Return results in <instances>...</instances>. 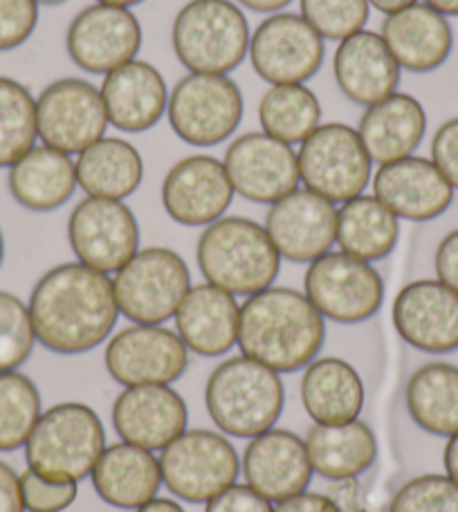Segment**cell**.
<instances>
[{"label": "cell", "mask_w": 458, "mask_h": 512, "mask_svg": "<svg viewBox=\"0 0 458 512\" xmlns=\"http://www.w3.org/2000/svg\"><path fill=\"white\" fill-rule=\"evenodd\" d=\"M9 194L21 207L36 214L54 212L75 196L77 167L70 155L50 146H34L7 176Z\"/></svg>", "instance_id": "cell-30"}, {"label": "cell", "mask_w": 458, "mask_h": 512, "mask_svg": "<svg viewBox=\"0 0 458 512\" xmlns=\"http://www.w3.org/2000/svg\"><path fill=\"white\" fill-rule=\"evenodd\" d=\"M299 176L306 189L331 203H346L369 187L373 162L355 128L340 122L322 124L301 142Z\"/></svg>", "instance_id": "cell-9"}, {"label": "cell", "mask_w": 458, "mask_h": 512, "mask_svg": "<svg viewBox=\"0 0 458 512\" xmlns=\"http://www.w3.org/2000/svg\"><path fill=\"white\" fill-rule=\"evenodd\" d=\"M425 5L443 16H458V0H425Z\"/></svg>", "instance_id": "cell-53"}, {"label": "cell", "mask_w": 458, "mask_h": 512, "mask_svg": "<svg viewBox=\"0 0 458 512\" xmlns=\"http://www.w3.org/2000/svg\"><path fill=\"white\" fill-rule=\"evenodd\" d=\"M380 36L400 70L414 75L441 68L454 48V32L447 16L418 3L384 18Z\"/></svg>", "instance_id": "cell-24"}, {"label": "cell", "mask_w": 458, "mask_h": 512, "mask_svg": "<svg viewBox=\"0 0 458 512\" xmlns=\"http://www.w3.org/2000/svg\"><path fill=\"white\" fill-rule=\"evenodd\" d=\"M198 268L212 286L252 297L279 277L281 256L265 227L243 216H223L198 239Z\"/></svg>", "instance_id": "cell-3"}, {"label": "cell", "mask_w": 458, "mask_h": 512, "mask_svg": "<svg viewBox=\"0 0 458 512\" xmlns=\"http://www.w3.org/2000/svg\"><path fill=\"white\" fill-rule=\"evenodd\" d=\"M425 131V108L407 93H393L369 106L357 126V135L375 164L396 162L414 155L423 142Z\"/></svg>", "instance_id": "cell-28"}, {"label": "cell", "mask_w": 458, "mask_h": 512, "mask_svg": "<svg viewBox=\"0 0 458 512\" xmlns=\"http://www.w3.org/2000/svg\"><path fill=\"white\" fill-rule=\"evenodd\" d=\"M97 495L108 506L122 510H137L158 497L162 486L160 459L153 452L131 443L108 445L99 456L93 474Z\"/></svg>", "instance_id": "cell-29"}, {"label": "cell", "mask_w": 458, "mask_h": 512, "mask_svg": "<svg viewBox=\"0 0 458 512\" xmlns=\"http://www.w3.org/2000/svg\"><path fill=\"white\" fill-rule=\"evenodd\" d=\"M400 239V218L375 196H357L337 209V245L344 254L373 263L382 261Z\"/></svg>", "instance_id": "cell-34"}, {"label": "cell", "mask_w": 458, "mask_h": 512, "mask_svg": "<svg viewBox=\"0 0 458 512\" xmlns=\"http://www.w3.org/2000/svg\"><path fill=\"white\" fill-rule=\"evenodd\" d=\"M373 196L398 218L427 223L450 209L454 187L432 160L409 155L380 164L373 173Z\"/></svg>", "instance_id": "cell-22"}, {"label": "cell", "mask_w": 458, "mask_h": 512, "mask_svg": "<svg viewBox=\"0 0 458 512\" xmlns=\"http://www.w3.org/2000/svg\"><path fill=\"white\" fill-rule=\"evenodd\" d=\"M5 261V236H3V230H0V265H3Z\"/></svg>", "instance_id": "cell-55"}, {"label": "cell", "mask_w": 458, "mask_h": 512, "mask_svg": "<svg viewBox=\"0 0 458 512\" xmlns=\"http://www.w3.org/2000/svg\"><path fill=\"white\" fill-rule=\"evenodd\" d=\"M36 140V99L21 81L0 77V169L14 167Z\"/></svg>", "instance_id": "cell-37"}, {"label": "cell", "mask_w": 458, "mask_h": 512, "mask_svg": "<svg viewBox=\"0 0 458 512\" xmlns=\"http://www.w3.org/2000/svg\"><path fill=\"white\" fill-rule=\"evenodd\" d=\"M205 512H274L272 501L259 495L254 488L245 486H229L221 495H216L212 501H207Z\"/></svg>", "instance_id": "cell-45"}, {"label": "cell", "mask_w": 458, "mask_h": 512, "mask_svg": "<svg viewBox=\"0 0 458 512\" xmlns=\"http://www.w3.org/2000/svg\"><path fill=\"white\" fill-rule=\"evenodd\" d=\"M443 463H445L447 477H450L458 486V434L450 436V441H447L445 454H443Z\"/></svg>", "instance_id": "cell-49"}, {"label": "cell", "mask_w": 458, "mask_h": 512, "mask_svg": "<svg viewBox=\"0 0 458 512\" xmlns=\"http://www.w3.org/2000/svg\"><path fill=\"white\" fill-rule=\"evenodd\" d=\"M432 162L458 191V117L447 120L432 140Z\"/></svg>", "instance_id": "cell-44"}, {"label": "cell", "mask_w": 458, "mask_h": 512, "mask_svg": "<svg viewBox=\"0 0 458 512\" xmlns=\"http://www.w3.org/2000/svg\"><path fill=\"white\" fill-rule=\"evenodd\" d=\"M119 315L133 324L162 326L176 317L191 290L189 265L169 248L137 252L113 279Z\"/></svg>", "instance_id": "cell-7"}, {"label": "cell", "mask_w": 458, "mask_h": 512, "mask_svg": "<svg viewBox=\"0 0 458 512\" xmlns=\"http://www.w3.org/2000/svg\"><path fill=\"white\" fill-rule=\"evenodd\" d=\"M205 405L221 432L254 438L277 425L286 405V389L277 371L238 355L212 371L205 387Z\"/></svg>", "instance_id": "cell-5"}, {"label": "cell", "mask_w": 458, "mask_h": 512, "mask_svg": "<svg viewBox=\"0 0 458 512\" xmlns=\"http://www.w3.org/2000/svg\"><path fill=\"white\" fill-rule=\"evenodd\" d=\"M77 185L93 198L124 200L142 185L144 160L122 137H102L79 153Z\"/></svg>", "instance_id": "cell-33"}, {"label": "cell", "mask_w": 458, "mask_h": 512, "mask_svg": "<svg viewBox=\"0 0 458 512\" xmlns=\"http://www.w3.org/2000/svg\"><path fill=\"white\" fill-rule=\"evenodd\" d=\"M369 5H373L378 12L382 14H396L400 9H407L411 5H416V0H369Z\"/></svg>", "instance_id": "cell-52"}, {"label": "cell", "mask_w": 458, "mask_h": 512, "mask_svg": "<svg viewBox=\"0 0 458 512\" xmlns=\"http://www.w3.org/2000/svg\"><path fill=\"white\" fill-rule=\"evenodd\" d=\"M238 3L256 14H277L283 7H288L292 0H238Z\"/></svg>", "instance_id": "cell-50"}, {"label": "cell", "mask_w": 458, "mask_h": 512, "mask_svg": "<svg viewBox=\"0 0 458 512\" xmlns=\"http://www.w3.org/2000/svg\"><path fill=\"white\" fill-rule=\"evenodd\" d=\"M41 393L21 371L0 373V452L25 447L41 418Z\"/></svg>", "instance_id": "cell-38"}, {"label": "cell", "mask_w": 458, "mask_h": 512, "mask_svg": "<svg viewBox=\"0 0 458 512\" xmlns=\"http://www.w3.org/2000/svg\"><path fill=\"white\" fill-rule=\"evenodd\" d=\"M250 23L229 0H189L171 27L178 61L191 72L229 75L250 52Z\"/></svg>", "instance_id": "cell-6"}, {"label": "cell", "mask_w": 458, "mask_h": 512, "mask_svg": "<svg viewBox=\"0 0 458 512\" xmlns=\"http://www.w3.org/2000/svg\"><path fill=\"white\" fill-rule=\"evenodd\" d=\"M259 122L286 144H301L322 126V104L304 84H281L265 90L259 104Z\"/></svg>", "instance_id": "cell-36"}, {"label": "cell", "mask_w": 458, "mask_h": 512, "mask_svg": "<svg viewBox=\"0 0 458 512\" xmlns=\"http://www.w3.org/2000/svg\"><path fill=\"white\" fill-rule=\"evenodd\" d=\"M243 93L227 75L191 72L171 90L167 115L182 142L216 146L234 135L243 120Z\"/></svg>", "instance_id": "cell-10"}, {"label": "cell", "mask_w": 458, "mask_h": 512, "mask_svg": "<svg viewBox=\"0 0 458 512\" xmlns=\"http://www.w3.org/2000/svg\"><path fill=\"white\" fill-rule=\"evenodd\" d=\"M333 68L337 86L357 106L382 102L400 84V66L378 32L362 30L340 41Z\"/></svg>", "instance_id": "cell-25"}, {"label": "cell", "mask_w": 458, "mask_h": 512, "mask_svg": "<svg viewBox=\"0 0 458 512\" xmlns=\"http://www.w3.org/2000/svg\"><path fill=\"white\" fill-rule=\"evenodd\" d=\"M102 97L117 131L144 133L167 113L169 90L158 68L146 61H128L108 72L102 84Z\"/></svg>", "instance_id": "cell-26"}, {"label": "cell", "mask_w": 458, "mask_h": 512, "mask_svg": "<svg viewBox=\"0 0 458 512\" xmlns=\"http://www.w3.org/2000/svg\"><path fill=\"white\" fill-rule=\"evenodd\" d=\"M97 3H102V5H113V7H126V9H131L133 5H140V3H144V0H97Z\"/></svg>", "instance_id": "cell-54"}, {"label": "cell", "mask_w": 458, "mask_h": 512, "mask_svg": "<svg viewBox=\"0 0 458 512\" xmlns=\"http://www.w3.org/2000/svg\"><path fill=\"white\" fill-rule=\"evenodd\" d=\"M66 45L75 66L90 75H108L137 57L142 25L131 9L97 3L72 18Z\"/></svg>", "instance_id": "cell-17"}, {"label": "cell", "mask_w": 458, "mask_h": 512, "mask_svg": "<svg viewBox=\"0 0 458 512\" xmlns=\"http://www.w3.org/2000/svg\"><path fill=\"white\" fill-rule=\"evenodd\" d=\"M250 61L256 75L272 86L304 84L324 63V39L304 16L277 12L256 27L250 39Z\"/></svg>", "instance_id": "cell-14"}, {"label": "cell", "mask_w": 458, "mask_h": 512, "mask_svg": "<svg viewBox=\"0 0 458 512\" xmlns=\"http://www.w3.org/2000/svg\"><path fill=\"white\" fill-rule=\"evenodd\" d=\"M135 512H185V508H182L178 501H173V499L155 497L149 501V504L140 506Z\"/></svg>", "instance_id": "cell-51"}, {"label": "cell", "mask_w": 458, "mask_h": 512, "mask_svg": "<svg viewBox=\"0 0 458 512\" xmlns=\"http://www.w3.org/2000/svg\"><path fill=\"white\" fill-rule=\"evenodd\" d=\"M241 468L247 486L272 504L306 492L315 472L308 459L306 441L288 429L274 427L247 443Z\"/></svg>", "instance_id": "cell-23"}, {"label": "cell", "mask_w": 458, "mask_h": 512, "mask_svg": "<svg viewBox=\"0 0 458 512\" xmlns=\"http://www.w3.org/2000/svg\"><path fill=\"white\" fill-rule=\"evenodd\" d=\"M106 450L102 418L84 402H59L43 411L25 443L27 468L54 483H79Z\"/></svg>", "instance_id": "cell-4"}, {"label": "cell", "mask_w": 458, "mask_h": 512, "mask_svg": "<svg viewBox=\"0 0 458 512\" xmlns=\"http://www.w3.org/2000/svg\"><path fill=\"white\" fill-rule=\"evenodd\" d=\"M326 340L324 315L306 292L265 288L247 297L238 317V349L277 373H295L317 360Z\"/></svg>", "instance_id": "cell-2"}, {"label": "cell", "mask_w": 458, "mask_h": 512, "mask_svg": "<svg viewBox=\"0 0 458 512\" xmlns=\"http://www.w3.org/2000/svg\"><path fill=\"white\" fill-rule=\"evenodd\" d=\"M232 180L221 160L212 155H187L173 164L162 182V205L171 221L185 227H207L234 200Z\"/></svg>", "instance_id": "cell-19"}, {"label": "cell", "mask_w": 458, "mask_h": 512, "mask_svg": "<svg viewBox=\"0 0 458 512\" xmlns=\"http://www.w3.org/2000/svg\"><path fill=\"white\" fill-rule=\"evenodd\" d=\"M27 308L36 342L57 355L95 351L111 337L119 317L113 279L79 261L45 272Z\"/></svg>", "instance_id": "cell-1"}, {"label": "cell", "mask_w": 458, "mask_h": 512, "mask_svg": "<svg viewBox=\"0 0 458 512\" xmlns=\"http://www.w3.org/2000/svg\"><path fill=\"white\" fill-rule=\"evenodd\" d=\"M274 512H342V508L328 495L319 492H301L290 499H283Z\"/></svg>", "instance_id": "cell-48"}, {"label": "cell", "mask_w": 458, "mask_h": 512, "mask_svg": "<svg viewBox=\"0 0 458 512\" xmlns=\"http://www.w3.org/2000/svg\"><path fill=\"white\" fill-rule=\"evenodd\" d=\"M68 241L79 263L111 274L140 252V225L124 200L88 196L72 209Z\"/></svg>", "instance_id": "cell-13"}, {"label": "cell", "mask_w": 458, "mask_h": 512, "mask_svg": "<svg viewBox=\"0 0 458 512\" xmlns=\"http://www.w3.org/2000/svg\"><path fill=\"white\" fill-rule=\"evenodd\" d=\"M301 16L328 41H344L364 30L369 21V0H299Z\"/></svg>", "instance_id": "cell-40"}, {"label": "cell", "mask_w": 458, "mask_h": 512, "mask_svg": "<svg viewBox=\"0 0 458 512\" xmlns=\"http://www.w3.org/2000/svg\"><path fill=\"white\" fill-rule=\"evenodd\" d=\"M389 512H458V486L443 474H423L393 495Z\"/></svg>", "instance_id": "cell-41"}, {"label": "cell", "mask_w": 458, "mask_h": 512, "mask_svg": "<svg viewBox=\"0 0 458 512\" xmlns=\"http://www.w3.org/2000/svg\"><path fill=\"white\" fill-rule=\"evenodd\" d=\"M189 409L185 398L169 384L126 387L115 398L113 425L124 443L144 450H164L187 432Z\"/></svg>", "instance_id": "cell-21"}, {"label": "cell", "mask_w": 458, "mask_h": 512, "mask_svg": "<svg viewBox=\"0 0 458 512\" xmlns=\"http://www.w3.org/2000/svg\"><path fill=\"white\" fill-rule=\"evenodd\" d=\"M405 402L414 423L434 436L458 434V367L432 362L407 382Z\"/></svg>", "instance_id": "cell-35"}, {"label": "cell", "mask_w": 458, "mask_h": 512, "mask_svg": "<svg viewBox=\"0 0 458 512\" xmlns=\"http://www.w3.org/2000/svg\"><path fill=\"white\" fill-rule=\"evenodd\" d=\"M108 124L102 90L86 79H59L36 99L39 140L66 155H79L102 140Z\"/></svg>", "instance_id": "cell-12"}, {"label": "cell", "mask_w": 458, "mask_h": 512, "mask_svg": "<svg viewBox=\"0 0 458 512\" xmlns=\"http://www.w3.org/2000/svg\"><path fill=\"white\" fill-rule=\"evenodd\" d=\"M106 369L122 387L171 384L187 371L189 349L164 326L133 324L106 346Z\"/></svg>", "instance_id": "cell-16"}, {"label": "cell", "mask_w": 458, "mask_h": 512, "mask_svg": "<svg viewBox=\"0 0 458 512\" xmlns=\"http://www.w3.org/2000/svg\"><path fill=\"white\" fill-rule=\"evenodd\" d=\"M306 297L337 324H362L382 308L384 281L371 263L344 252H326L306 270Z\"/></svg>", "instance_id": "cell-11"}, {"label": "cell", "mask_w": 458, "mask_h": 512, "mask_svg": "<svg viewBox=\"0 0 458 512\" xmlns=\"http://www.w3.org/2000/svg\"><path fill=\"white\" fill-rule=\"evenodd\" d=\"M225 169L238 196L274 205L299 189V162L292 146L268 133H245L227 146Z\"/></svg>", "instance_id": "cell-15"}, {"label": "cell", "mask_w": 458, "mask_h": 512, "mask_svg": "<svg viewBox=\"0 0 458 512\" xmlns=\"http://www.w3.org/2000/svg\"><path fill=\"white\" fill-rule=\"evenodd\" d=\"M21 492L27 512H63L77 501V483H54L27 468L21 474Z\"/></svg>", "instance_id": "cell-42"}, {"label": "cell", "mask_w": 458, "mask_h": 512, "mask_svg": "<svg viewBox=\"0 0 458 512\" xmlns=\"http://www.w3.org/2000/svg\"><path fill=\"white\" fill-rule=\"evenodd\" d=\"M238 317L241 306L232 292L200 283L182 299L176 328L189 351L203 358H218L232 351L238 342Z\"/></svg>", "instance_id": "cell-27"}, {"label": "cell", "mask_w": 458, "mask_h": 512, "mask_svg": "<svg viewBox=\"0 0 458 512\" xmlns=\"http://www.w3.org/2000/svg\"><path fill=\"white\" fill-rule=\"evenodd\" d=\"M306 450L313 470L328 481L357 479L378 456L373 429L362 420L342 425H315L306 436Z\"/></svg>", "instance_id": "cell-32"}, {"label": "cell", "mask_w": 458, "mask_h": 512, "mask_svg": "<svg viewBox=\"0 0 458 512\" xmlns=\"http://www.w3.org/2000/svg\"><path fill=\"white\" fill-rule=\"evenodd\" d=\"M34 344L30 308L14 292L0 290V373L21 369L30 360Z\"/></svg>", "instance_id": "cell-39"}, {"label": "cell", "mask_w": 458, "mask_h": 512, "mask_svg": "<svg viewBox=\"0 0 458 512\" xmlns=\"http://www.w3.org/2000/svg\"><path fill=\"white\" fill-rule=\"evenodd\" d=\"M39 23L36 0H0V52H12L30 39Z\"/></svg>", "instance_id": "cell-43"}, {"label": "cell", "mask_w": 458, "mask_h": 512, "mask_svg": "<svg viewBox=\"0 0 458 512\" xmlns=\"http://www.w3.org/2000/svg\"><path fill=\"white\" fill-rule=\"evenodd\" d=\"M393 326L409 346L423 353L458 349V292L438 279L407 283L391 308Z\"/></svg>", "instance_id": "cell-20"}, {"label": "cell", "mask_w": 458, "mask_h": 512, "mask_svg": "<svg viewBox=\"0 0 458 512\" xmlns=\"http://www.w3.org/2000/svg\"><path fill=\"white\" fill-rule=\"evenodd\" d=\"M265 232L281 259L313 263L331 252L337 239L335 203L310 189H295L270 207Z\"/></svg>", "instance_id": "cell-18"}, {"label": "cell", "mask_w": 458, "mask_h": 512, "mask_svg": "<svg viewBox=\"0 0 458 512\" xmlns=\"http://www.w3.org/2000/svg\"><path fill=\"white\" fill-rule=\"evenodd\" d=\"M36 3L39 5H61V3H66V0H36Z\"/></svg>", "instance_id": "cell-56"}, {"label": "cell", "mask_w": 458, "mask_h": 512, "mask_svg": "<svg viewBox=\"0 0 458 512\" xmlns=\"http://www.w3.org/2000/svg\"><path fill=\"white\" fill-rule=\"evenodd\" d=\"M434 265L438 281L458 292V230L447 234L441 245H438Z\"/></svg>", "instance_id": "cell-46"}, {"label": "cell", "mask_w": 458, "mask_h": 512, "mask_svg": "<svg viewBox=\"0 0 458 512\" xmlns=\"http://www.w3.org/2000/svg\"><path fill=\"white\" fill-rule=\"evenodd\" d=\"M162 483L189 504H207L234 486L241 461L225 436L209 429H187L160 456Z\"/></svg>", "instance_id": "cell-8"}, {"label": "cell", "mask_w": 458, "mask_h": 512, "mask_svg": "<svg viewBox=\"0 0 458 512\" xmlns=\"http://www.w3.org/2000/svg\"><path fill=\"white\" fill-rule=\"evenodd\" d=\"M301 402L317 425L351 423L364 407L360 373L340 358L313 360L301 378Z\"/></svg>", "instance_id": "cell-31"}, {"label": "cell", "mask_w": 458, "mask_h": 512, "mask_svg": "<svg viewBox=\"0 0 458 512\" xmlns=\"http://www.w3.org/2000/svg\"><path fill=\"white\" fill-rule=\"evenodd\" d=\"M0 512H27L21 492V474L5 461H0Z\"/></svg>", "instance_id": "cell-47"}]
</instances>
